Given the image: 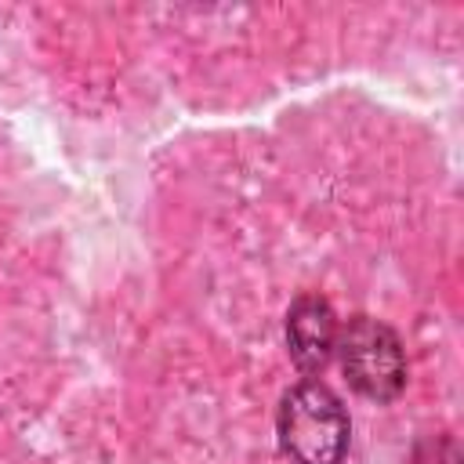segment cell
Instances as JSON below:
<instances>
[{
	"label": "cell",
	"instance_id": "6da1fadb",
	"mask_svg": "<svg viewBox=\"0 0 464 464\" xmlns=\"http://www.w3.org/2000/svg\"><path fill=\"white\" fill-rule=\"evenodd\" d=\"M279 442L294 464H341L348 450V413L341 399L319 381L290 388L279 406Z\"/></svg>",
	"mask_w": 464,
	"mask_h": 464
},
{
	"label": "cell",
	"instance_id": "3957f363",
	"mask_svg": "<svg viewBox=\"0 0 464 464\" xmlns=\"http://www.w3.org/2000/svg\"><path fill=\"white\" fill-rule=\"evenodd\" d=\"M286 341H290V355L304 373H315L330 362L334 348H337V323L334 312L323 297L304 294L294 301L290 315H286Z\"/></svg>",
	"mask_w": 464,
	"mask_h": 464
},
{
	"label": "cell",
	"instance_id": "7a4b0ae2",
	"mask_svg": "<svg viewBox=\"0 0 464 464\" xmlns=\"http://www.w3.org/2000/svg\"><path fill=\"white\" fill-rule=\"evenodd\" d=\"M337 352H341V366L352 381L355 392H362L366 399L388 402L402 392L406 384V359L399 348V337L366 315H355L341 334H337Z\"/></svg>",
	"mask_w": 464,
	"mask_h": 464
}]
</instances>
